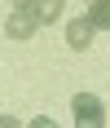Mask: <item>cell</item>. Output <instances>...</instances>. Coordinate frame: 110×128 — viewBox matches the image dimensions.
<instances>
[{"instance_id": "obj_1", "label": "cell", "mask_w": 110, "mask_h": 128, "mask_svg": "<svg viewBox=\"0 0 110 128\" xmlns=\"http://www.w3.org/2000/svg\"><path fill=\"white\" fill-rule=\"evenodd\" d=\"M71 110H75V128H101L106 124V106H101V97H93V93H75Z\"/></svg>"}, {"instance_id": "obj_2", "label": "cell", "mask_w": 110, "mask_h": 128, "mask_svg": "<svg viewBox=\"0 0 110 128\" xmlns=\"http://www.w3.org/2000/svg\"><path fill=\"white\" fill-rule=\"evenodd\" d=\"M93 31H97L93 18H71V22H66V44H71V49H88V44H93Z\"/></svg>"}, {"instance_id": "obj_3", "label": "cell", "mask_w": 110, "mask_h": 128, "mask_svg": "<svg viewBox=\"0 0 110 128\" xmlns=\"http://www.w3.org/2000/svg\"><path fill=\"white\" fill-rule=\"evenodd\" d=\"M35 26H40L35 13H18V9H13L9 22H4V31H9V40H31V36H35Z\"/></svg>"}, {"instance_id": "obj_4", "label": "cell", "mask_w": 110, "mask_h": 128, "mask_svg": "<svg viewBox=\"0 0 110 128\" xmlns=\"http://www.w3.org/2000/svg\"><path fill=\"white\" fill-rule=\"evenodd\" d=\"M35 18H40L44 26L57 22V18H62V0H40V4H35Z\"/></svg>"}, {"instance_id": "obj_5", "label": "cell", "mask_w": 110, "mask_h": 128, "mask_svg": "<svg viewBox=\"0 0 110 128\" xmlns=\"http://www.w3.org/2000/svg\"><path fill=\"white\" fill-rule=\"evenodd\" d=\"M88 18H93V26H110V0H93V4H88Z\"/></svg>"}, {"instance_id": "obj_6", "label": "cell", "mask_w": 110, "mask_h": 128, "mask_svg": "<svg viewBox=\"0 0 110 128\" xmlns=\"http://www.w3.org/2000/svg\"><path fill=\"white\" fill-rule=\"evenodd\" d=\"M35 4H40V0H13V9H18V13H35Z\"/></svg>"}, {"instance_id": "obj_7", "label": "cell", "mask_w": 110, "mask_h": 128, "mask_svg": "<svg viewBox=\"0 0 110 128\" xmlns=\"http://www.w3.org/2000/svg\"><path fill=\"white\" fill-rule=\"evenodd\" d=\"M26 128H57V124H53L49 115H40V119H31V124H26Z\"/></svg>"}, {"instance_id": "obj_8", "label": "cell", "mask_w": 110, "mask_h": 128, "mask_svg": "<svg viewBox=\"0 0 110 128\" xmlns=\"http://www.w3.org/2000/svg\"><path fill=\"white\" fill-rule=\"evenodd\" d=\"M0 128H22V124H18L13 115H0Z\"/></svg>"}, {"instance_id": "obj_9", "label": "cell", "mask_w": 110, "mask_h": 128, "mask_svg": "<svg viewBox=\"0 0 110 128\" xmlns=\"http://www.w3.org/2000/svg\"><path fill=\"white\" fill-rule=\"evenodd\" d=\"M88 4H93V0H88Z\"/></svg>"}]
</instances>
